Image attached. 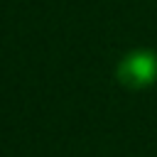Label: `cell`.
<instances>
[{
	"instance_id": "6da1fadb",
	"label": "cell",
	"mask_w": 157,
	"mask_h": 157,
	"mask_svg": "<svg viewBox=\"0 0 157 157\" xmlns=\"http://www.w3.org/2000/svg\"><path fill=\"white\" fill-rule=\"evenodd\" d=\"M115 78L123 88L142 91L157 81V52L152 49H132L128 52L115 69Z\"/></svg>"
}]
</instances>
